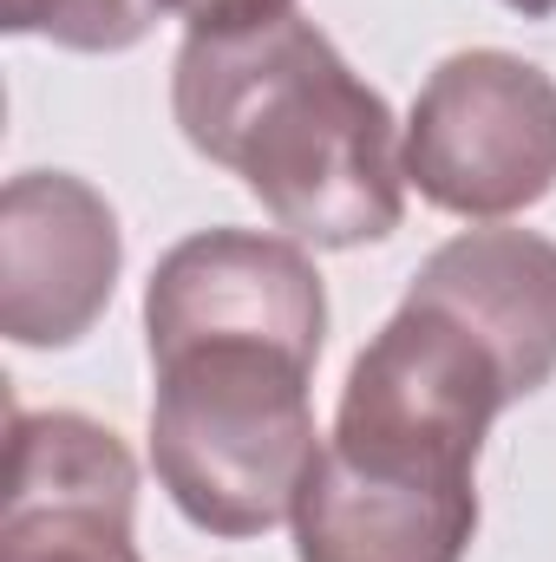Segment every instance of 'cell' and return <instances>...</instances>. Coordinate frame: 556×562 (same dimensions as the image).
Instances as JSON below:
<instances>
[{"mask_svg":"<svg viewBox=\"0 0 556 562\" xmlns=\"http://www.w3.org/2000/svg\"><path fill=\"white\" fill-rule=\"evenodd\" d=\"M170 112L184 144L243 177L294 243L360 249L407 216L393 105L301 13L190 33L170 66Z\"/></svg>","mask_w":556,"mask_h":562,"instance_id":"1","label":"cell"},{"mask_svg":"<svg viewBox=\"0 0 556 562\" xmlns=\"http://www.w3.org/2000/svg\"><path fill=\"white\" fill-rule=\"evenodd\" d=\"M151 471L203 537H263L294 524L321 458L308 406L314 360L276 340H184L151 353Z\"/></svg>","mask_w":556,"mask_h":562,"instance_id":"2","label":"cell"},{"mask_svg":"<svg viewBox=\"0 0 556 562\" xmlns=\"http://www.w3.org/2000/svg\"><path fill=\"white\" fill-rule=\"evenodd\" d=\"M407 183L465 223L537 210L556 190V79L504 46L438 59L407 119Z\"/></svg>","mask_w":556,"mask_h":562,"instance_id":"3","label":"cell"},{"mask_svg":"<svg viewBox=\"0 0 556 562\" xmlns=\"http://www.w3.org/2000/svg\"><path fill=\"white\" fill-rule=\"evenodd\" d=\"M327 288L294 236L263 229H197L144 281V347L184 340H276L321 360Z\"/></svg>","mask_w":556,"mask_h":562,"instance_id":"4","label":"cell"},{"mask_svg":"<svg viewBox=\"0 0 556 562\" xmlns=\"http://www.w3.org/2000/svg\"><path fill=\"white\" fill-rule=\"evenodd\" d=\"M138 464L86 413H13L0 562H144L132 543Z\"/></svg>","mask_w":556,"mask_h":562,"instance_id":"5","label":"cell"},{"mask_svg":"<svg viewBox=\"0 0 556 562\" xmlns=\"http://www.w3.org/2000/svg\"><path fill=\"white\" fill-rule=\"evenodd\" d=\"M125 269L119 210L73 170H26L0 196V334L73 347L112 307Z\"/></svg>","mask_w":556,"mask_h":562,"instance_id":"6","label":"cell"},{"mask_svg":"<svg viewBox=\"0 0 556 562\" xmlns=\"http://www.w3.org/2000/svg\"><path fill=\"white\" fill-rule=\"evenodd\" d=\"M478 537V477L360 464L321 445L301 504L294 562H465Z\"/></svg>","mask_w":556,"mask_h":562,"instance_id":"7","label":"cell"},{"mask_svg":"<svg viewBox=\"0 0 556 562\" xmlns=\"http://www.w3.org/2000/svg\"><path fill=\"white\" fill-rule=\"evenodd\" d=\"M407 294L465 321L518 380L544 393L556 380V243L537 229H465L438 243Z\"/></svg>","mask_w":556,"mask_h":562,"instance_id":"8","label":"cell"},{"mask_svg":"<svg viewBox=\"0 0 556 562\" xmlns=\"http://www.w3.org/2000/svg\"><path fill=\"white\" fill-rule=\"evenodd\" d=\"M157 13L164 0H7V33H40L66 53H125Z\"/></svg>","mask_w":556,"mask_h":562,"instance_id":"9","label":"cell"},{"mask_svg":"<svg viewBox=\"0 0 556 562\" xmlns=\"http://www.w3.org/2000/svg\"><path fill=\"white\" fill-rule=\"evenodd\" d=\"M164 13L190 20V33H223V26H256V20L294 13V0H164Z\"/></svg>","mask_w":556,"mask_h":562,"instance_id":"10","label":"cell"},{"mask_svg":"<svg viewBox=\"0 0 556 562\" xmlns=\"http://www.w3.org/2000/svg\"><path fill=\"white\" fill-rule=\"evenodd\" d=\"M511 13H524V20H551L556 13V0H504Z\"/></svg>","mask_w":556,"mask_h":562,"instance_id":"11","label":"cell"}]
</instances>
